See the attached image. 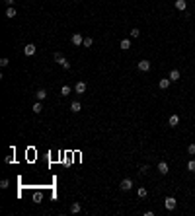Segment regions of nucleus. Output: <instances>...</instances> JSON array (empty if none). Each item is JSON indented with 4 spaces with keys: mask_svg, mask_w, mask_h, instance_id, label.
<instances>
[{
    "mask_svg": "<svg viewBox=\"0 0 195 216\" xmlns=\"http://www.w3.org/2000/svg\"><path fill=\"white\" fill-rule=\"evenodd\" d=\"M55 60L59 62V64L63 66L64 70H68V68H70V62H68V60L64 59V55H63V53H55Z\"/></svg>",
    "mask_w": 195,
    "mask_h": 216,
    "instance_id": "f257e3e1",
    "label": "nucleus"
},
{
    "mask_svg": "<svg viewBox=\"0 0 195 216\" xmlns=\"http://www.w3.org/2000/svg\"><path fill=\"white\" fill-rule=\"evenodd\" d=\"M176 205H178V201L174 197H166V201H164L166 210H174V208H176Z\"/></svg>",
    "mask_w": 195,
    "mask_h": 216,
    "instance_id": "f03ea898",
    "label": "nucleus"
},
{
    "mask_svg": "<svg viewBox=\"0 0 195 216\" xmlns=\"http://www.w3.org/2000/svg\"><path fill=\"white\" fill-rule=\"evenodd\" d=\"M119 187H121V191H131V189H133V179H129V177H125V179H121V183H119Z\"/></svg>",
    "mask_w": 195,
    "mask_h": 216,
    "instance_id": "7ed1b4c3",
    "label": "nucleus"
},
{
    "mask_svg": "<svg viewBox=\"0 0 195 216\" xmlns=\"http://www.w3.org/2000/svg\"><path fill=\"white\" fill-rule=\"evenodd\" d=\"M70 41H72V45H74V47H80V45L84 43V37H82L80 33H74V35L70 37Z\"/></svg>",
    "mask_w": 195,
    "mask_h": 216,
    "instance_id": "20e7f679",
    "label": "nucleus"
},
{
    "mask_svg": "<svg viewBox=\"0 0 195 216\" xmlns=\"http://www.w3.org/2000/svg\"><path fill=\"white\" fill-rule=\"evenodd\" d=\"M137 68H139L140 72H148V70H150V60H139Z\"/></svg>",
    "mask_w": 195,
    "mask_h": 216,
    "instance_id": "39448f33",
    "label": "nucleus"
},
{
    "mask_svg": "<svg viewBox=\"0 0 195 216\" xmlns=\"http://www.w3.org/2000/svg\"><path fill=\"white\" fill-rule=\"evenodd\" d=\"M24 55H26V57H33V55H35V45L27 43L26 47H24Z\"/></svg>",
    "mask_w": 195,
    "mask_h": 216,
    "instance_id": "423d86ee",
    "label": "nucleus"
},
{
    "mask_svg": "<svg viewBox=\"0 0 195 216\" xmlns=\"http://www.w3.org/2000/svg\"><path fill=\"white\" fill-rule=\"evenodd\" d=\"M74 92L76 94H84L86 92V82H76V84H74Z\"/></svg>",
    "mask_w": 195,
    "mask_h": 216,
    "instance_id": "0eeeda50",
    "label": "nucleus"
},
{
    "mask_svg": "<svg viewBox=\"0 0 195 216\" xmlns=\"http://www.w3.org/2000/svg\"><path fill=\"white\" fill-rule=\"evenodd\" d=\"M168 171H170L168 164H166V162H160V164H158V173H160V175H168Z\"/></svg>",
    "mask_w": 195,
    "mask_h": 216,
    "instance_id": "6e6552de",
    "label": "nucleus"
},
{
    "mask_svg": "<svg viewBox=\"0 0 195 216\" xmlns=\"http://www.w3.org/2000/svg\"><path fill=\"white\" fill-rule=\"evenodd\" d=\"M178 125H180V117H178V115H170V119H168V127H178Z\"/></svg>",
    "mask_w": 195,
    "mask_h": 216,
    "instance_id": "1a4fd4ad",
    "label": "nucleus"
},
{
    "mask_svg": "<svg viewBox=\"0 0 195 216\" xmlns=\"http://www.w3.org/2000/svg\"><path fill=\"white\" fill-rule=\"evenodd\" d=\"M170 84H172V80H170V78H162V80L158 82L160 90H168V88H170Z\"/></svg>",
    "mask_w": 195,
    "mask_h": 216,
    "instance_id": "9d476101",
    "label": "nucleus"
},
{
    "mask_svg": "<svg viewBox=\"0 0 195 216\" xmlns=\"http://www.w3.org/2000/svg\"><path fill=\"white\" fill-rule=\"evenodd\" d=\"M174 4H176V8L180 12H185V8H187V2H185V0H176Z\"/></svg>",
    "mask_w": 195,
    "mask_h": 216,
    "instance_id": "9b49d317",
    "label": "nucleus"
},
{
    "mask_svg": "<svg viewBox=\"0 0 195 216\" xmlns=\"http://www.w3.org/2000/svg\"><path fill=\"white\" fill-rule=\"evenodd\" d=\"M80 210H82V205H80V202H72V205H70V212H72V214H78Z\"/></svg>",
    "mask_w": 195,
    "mask_h": 216,
    "instance_id": "f8f14e48",
    "label": "nucleus"
},
{
    "mask_svg": "<svg viewBox=\"0 0 195 216\" xmlns=\"http://www.w3.org/2000/svg\"><path fill=\"white\" fill-rule=\"evenodd\" d=\"M70 111H72V113H78V111H82L80 101H72V103H70Z\"/></svg>",
    "mask_w": 195,
    "mask_h": 216,
    "instance_id": "ddd939ff",
    "label": "nucleus"
},
{
    "mask_svg": "<svg viewBox=\"0 0 195 216\" xmlns=\"http://www.w3.org/2000/svg\"><path fill=\"white\" fill-rule=\"evenodd\" d=\"M41 201H43V193H41V191H35V193H33V202L39 205Z\"/></svg>",
    "mask_w": 195,
    "mask_h": 216,
    "instance_id": "4468645a",
    "label": "nucleus"
},
{
    "mask_svg": "<svg viewBox=\"0 0 195 216\" xmlns=\"http://www.w3.org/2000/svg\"><path fill=\"white\" fill-rule=\"evenodd\" d=\"M35 97H37V101H43V99L47 97V92H45V90H37V92H35Z\"/></svg>",
    "mask_w": 195,
    "mask_h": 216,
    "instance_id": "2eb2a0df",
    "label": "nucleus"
},
{
    "mask_svg": "<svg viewBox=\"0 0 195 216\" xmlns=\"http://www.w3.org/2000/svg\"><path fill=\"white\" fill-rule=\"evenodd\" d=\"M180 76H181L180 70H172V72H170V80H172V82H178V80H180Z\"/></svg>",
    "mask_w": 195,
    "mask_h": 216,
    "instance_id": "dca6fc26",
    "label": "nucleus"
},
{
    "mask_svg": "<svg viewBox=\"0 0 195 216\" xmlns=\"http://www.w3.org/2000/svg\"><path fill=\"white\" fill-rule=\"evenodd\" d=\"M137 195H139V199H146L148 191L144 189V187H139V189H137Z\"/></svg>",
    "mask_w": 195,
    "mask_h": 216,
    "instance_id": "f3484780",
    "label": "nucleus"
},
{
    "mask_svg": "<svg viewBox=\"0 0 195 216\" xmlns=\"http://www.w3.org/2000/svg\"><path fill=\"white\" fill-rule=\"evenodd\" d=\"M70 92H72V88H70V86H63V88H61V95H63V97L70 95Z\"/></svg>",
    "mask_w": 195,
    "mask_h": 216,
    "instance_id": "a211bd4d",
    "label": "nucleus"
},
{
    "mask_svg": "<svg viewBox=\"0 0 195 216\" xmlns=\"http://www.w3.org/2000/svg\"><path fill=\"white\" fill-rule=\"evenodd\" d=\"M31 109H33V113H41V111H43V105H41V101H35Z\"/></svg>",
    "mask_w": 195,
    "mask_h": 216,
    "instance_id": "6ab92c4d",
    "label": "nucleus"
},
{
    "mask_svg": "<svg viewBox=\"0 0 195 216\" xmlns=\"http://www.w3.org/2000/svg\"><path fill=\"white\" fill-rule=\"evenodd\" d=\"M6 18H16V10H14V6H8V10H6Z\"/></svg>",
    "mask_w": 195,
    "mask_h": 216,
    "instance_id": "aec40b11",
    "label": "nucleus"
},
{
    "mask_svg": "<svg viewBox=\"0 0 195 216\" xmlns=\"http://www.w3.org/2000/svg\"><path fill=\"white\" fill-rule=\"evenodd\" d=\"M121 49L123 51H129L131 49V41L129 39H121Z\"/></svg>",
    "mask_w": 195,
    "mask_h": 216,
    "instance_id": "412c9836",
    "label": "nucleus"
},
{
    "mask_svg": "<svg viewBox=\"0 0 195 216\" xmlns=\"http://www.w3.org/2000/svg\"><path fill=\"white\" fill-rule=\"evenodd\" d=\"M94 45V39L92 37H84V43H82V47H92Z\"/></svg>",
    "mask_w": 195,
    "mask_h": 216,
    "instance_id": "4be33fe9",
    "label": "nucleus"
},
{
    "mask_svg": "<svg viewBox=\"0 0 195 216\" xmlns=\"http://www.w3.org/2000/svg\"><path fill=\"white\" fill-rule=\"evenodd\" d=\"M129 33H131V37H133V39H137V37H139V35H140V31H139V29H137V27H133V29H131Z\"/></svg>",
    "mask_w": 195,
    "mask_h": 216,
    "instance_id": "5701e85b",
    "label": "nucleus"
},
{
    "mask_svg": "<svg viewBox=\"0 0 195 216\" xmlns=\"http://www.w3.org/2000/svg\"><path fill=\"white\" fill-rule=\"evenodd\" d=\"M187 154L189 156H195V144H189V146H187Z\"/></svg>",
    "mask_w": 195,
    "mask_h": 216,
    "instance_id": "b1692460",
    "label": "nucleus"
},
{
    "mask_svg": "<svg viewBox=\"0 0 195 216\" xmlns=\"http://www.w3.org/2000/svg\"><path fill=\"white\" fill-rule=\"evenodd\" d=\"M187 169H189V171H195V160H189L187 162Z\"/></svg>",
    "mask_w": 195,
    "mask_h": 216,
    "instance_id": "393cba45",
    "label": "nucleus"
},
{
    "mask_svg": "<svg viewBox=\"0 0 195 216\" xmlns=\"http://www.w3.org/2000/svg\"><path fill=\"white\" fill-rule=\"evenodd\" d=\"M8 185H10V181H8V179H2V181H0V189H8Z\"/></svg>",
    "mask_w": 195,
    "mask_h": 216,
    "instance_id": "a878e982",
    "label": "nucleus"
},
{
    "mask_svg": "<svg viewBox=\"0 0 195 216\" xmlns=\"http://www.w3.org/2000/svg\"><path fill=\"white\" fill-rule=\"evenodd\" d=\"M8 62H10V60L4 57V59H0V66H8Z\"/></svg>",
    "mask_w": 195,
    "mask_h": 216,
    "instance_id": "bb28decb",
    "label": "nucleus"
},
{
    "mask_svg": "<svg viewBox=\"0 0 195 216\" xmlns=\"http://www.w3.org/2000/svg\"><path fill=\"white\" fill-rule=\"evenodd\" d=\"M4 162H6V164H12V162H14V156H6V158H4Z\"/></svg>",
    "mask_w": 195,
    "mask_h": 216,
    "instance_id": "cd10ccee",
    "label": "nucleus"
},
{
    "mask_svg": "<svg viewBox=\"0 0 195 216\" xmlns=\"http://www.w3.org/2000/svg\"><path fill=\"white\" fill-rule=\"evenodd\" d=\"M148 171V165H143V168H140V173H143V175H144V173H146Z\"/></svg>",
    "mask_w": 195,
    "mask_h": 216,
    "instance_id": "c85d7f7f",
    "label": "nucleus"
},
{
    "mask_svg": "<svg viewBox=\"0 0 195 216\" xmlns=\"http://www.w3.org/2000/svg\"><path fill=\"white\" fill-rule=\"evenodd\" d=\"M4 2H6L8 6H14V2H16V0H4Z\"/></svg>",
    "mask_w": 195,
    "mask_h": 216,
    "instance_id": "c756f323",
    "label": "nucleus"
}]
</instances>
